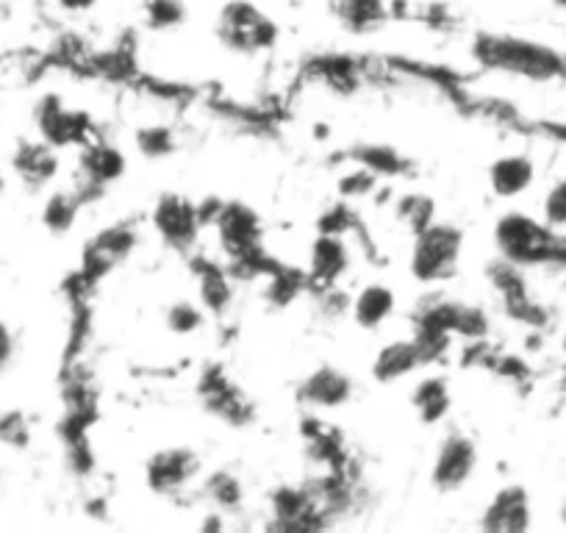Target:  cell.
I'll return each instance as SVG.
<instances>
[{
  "mask_svg": "<svg viewBox=\"0 0 566 533\" xmlns=\"http://www.w3.org/2000/svg\"><path fill=\"white\" fill-rule=\"evenodd\" d=\"M478 67L492 73L511 75V79L549 84L566 79V56L553 45L516 34H497V31H478L470 45Z\"/></svg>",
  "mask_w": 566,
  "mask_h": 533,
  "instance_id": "cell-1",
  "label": "cell"
},
{
  "mask_svg": "<svg viewBox=\"0 0 566 533\" xmlns=\"http://www.w3.org/2000/svg\"><path fill=\"white\" fill-rule=\"evenodd\" d=\"M464 253V231L450 222H437L413 233L408 270L419 284H442L453 279Z\"/></svg>",
  "mask_w": 566,
  "mask_h": 533,
  "instance_id": "cell-2",
  "label": "cell"
},
{
  "mask_svg": "<svg viewBox=\"0 0 566 533\" xmlns=\"http://www.w3.org/2000/svg\"><path fill=\"white\" fill-rule=\"evenodd\" d=\"M281 29L266 12H261L250 0H228L217 14V40L233 53L253 56V53L275 48Z\"/></svg>",
  "mask_w": 566,
  "mask_h": 533,
  "instance_id": "cell-3",
  "label": "cell"
},
{
  "mask_svg": "<svg viewBox=\"0 0 566 533\" xmlns=\"http://www.w3.org/2000/svg\"><path fill=\"white\" fill-rule=\"evenodd\" d=\"M478 470V445L464 431H453L442 439L431 464V483L437 492H459L472 481Z\"/></svg>",
  "mask_w": 566,
  "mask_h": 533,
  "instance_id": "cell-4",
  "label": "cell"
},
{
  "mask_svg": "<svg viewBox=\"0 0 566 533\" xmlns=\"http://www.w3.org/2000/svg\"><path fill=\"white\" fill-rule=\"evenodd\" d=\"M203 220H200L198 203L176 192H165L154 206V228L161 237V242L172 250L187 253L195 242Z\"/></svg>",
  "mask_w": 566,
  "mask_h": 533,
  "instance_id": "cell-5",
  "label": "cell"
},
{
  "mask_svg": "<svg viewBox=\"0 0 566 533\" xmlns=\"http://www.w3.org/2000/svg\"><path fill=\"white\" fill-rule=\"evenodd\" d=\"M211 226L220 233V242L233 259L253 253L261 248V217L242 200H226L220 203L217 215L211 217Z\"/></svg>",
  "mask_w": 566,
  "mask_h": 533,
  "instance_id": "cell-6",
  "label": "cell"
},
{
  "mask_svg": "<svg viewBox=\"0 0 566 533\" xmlns=\"http://www.w3.org/2000/svg\"><path fill=\"white\" fill-rule=\"evenodd\" d=\"M353 391H356V384H353L345 369L334 367V364H323V367L312 369L306 378H301L295 397L297 404L306 406V409L331 411L342 409L353 397Z\"/></svg>",
  "mask_w": 566,
  "mask_h": 533,
  "instance_id": "cell-7",
  "label": "cell"
},
{
  "mask_svg": "<svg viewBox=\"0 0 566 533\" xmlns=\"http://www.w3.org/2000/svg\"><path fill=\"white\" fill-rule=\"evenodd\" d=\"M200 472L198 453L187 448H165L145 464V483L156 494H176L187 489Z\"/></svg>",
  "mask_w": 566,
  "mask_h": 533,
  "instance_id": "cell-8",
  "label": "cell"
},
{
  "mask_svg": "<svg viewBox=\"0 0 566 533\" xmlns=\"http://www.w3.org/2000/svg\"><path fill=\"white\" fill-rule=\"evenodd\" d=\"M483 531L492 533H522L531 527V494L525 487H503L481 516Z\"/></svg>",
  "mask_w": 566,
  "mask_h": 533,
  "instance_id": "cell-9",
  "label": "cell"
},
{
  "mask_svg": "<svg viewBox=\"0 0 566 533\" xmlns=\"http://www.w3.org/2000/svg\"><path fill=\"white\" fill-rule=\"evenodd\" d=\"M428 362H433L431 351H428L417 336H413V339L389 342V345L380 347L378 356H375L373 378L378 380V384H395V380L417 373V369L424 367Z\"/></svg>",
  "mask_w": 566,
  "mask_h": 533,
  "instance_id": "cell-10",
  "label": "cell"
},
{
  "mask_svg": "<svg viewBox=\"0 0 566 533\" xmlns=\"http://www.w3.org/2000/svg\"><path fill=\"white\" fill-rule=\"evenodd\" d=\"M36 125L42 130V139L51 143L53 148H64V145L81 143L86 134V117L78 112L64 108V103L56 95L42 97L36 106Z\"/></svg>",
  "mask_w": 566,
  "mask_h": 533,
  "instance_id": "cell-11",
  "label": "cell"
},
{
  "mask_svg": "<svg viewBox=\"0 0 566 533\" xmlns=\"http://www.w3.org/2000/svg\"><path fill=\"white\" fill-rule=\"evenodd\" d=\"M350 266V250H347L345 237L336 233H317L308 253V275L314 284L334 290L336 281L347 273Z\"/></svg>",
  "mask_w": 566,
  "mask_h": 533,
  "instance_id": "cell-12",
  "label": "cell"
},
{
  "mask_svg": "<svg viewBox=\"0 0 566 533\" xmlns=\"http://www.w3.org/2000/svg\"><path fill=\"white\" fill-rule=\"evenodd\" d=\"M81 173H84V192H78L81 203H86V195H101L108 184L117 181L125 173V156L114 145H95L81 156Z\"/></svg>",
  "mask_w": 566,
  "mask_h": 533,
  "instance_id": "cell-13",
  "label": "cell"
},
{
  "mask_svg": "<svg viewBox=\"0 0 566 533\" xmlns=\"http://www.w3.org/2000/svg\"><path fill=\"white\" fill-rule=\"evenodd\" d=\"M14 173L20 176V181L31 189H42L56 178L59 173V156L56 148L51 143H20V148L14 150Z\"/></svg>",
  "mask_w": 566,
  "mask_h": 533,
  "instance_id": "cell-14",
  "label": "cell"
},
{
  "mask_svg": "<svg viewBox=\"0 0 566 533\" xmlns=\"http://www.w3.org/2000/svg\"><path fill=\"white\" fill-rule=\"evenodd\" d=\"M536 181V165L527 156H500L489 165V187L497 198H520Z\"/></svg>",
  "mask_w": 566,
  "mask_h": 533,
  "instance_id": "cell-15",
  "label": "cell"
},
{
  "mask_svg": "<svg viewBox=\"0 0 566 533\" xmlns=\"http://www.w3.org/2000/svg\"><path fill=\"white\" fill-rule=\"evenodd\" d=\"M334 18L345 31L364 36L389 23L391 3L389 0H334Z\"/></svg>",
  "mask_w": 566,
  "mask_h": 533,
  "instance_id": "cell-16",
  "label": "cell"
},
{
  "mask_svg": "<svg viewBox=\"0 0 566 533\" xmlns=\"http://www.w3.org/2000/svg\"><path fill=\"white\" fill-rule=\"evenodd\" d=\"M397 297L386 284H367L353 301L350 312L358 328L378 331L395 314Z\"/></svg>",
  "mask_w": 566,
  "mask_h": 533,
  "instance_id": "cell-17",
  "label": "cell"
},
{
  "mask_svg": "<svg viewBox=\"0 0 566 533\" xmlns=\"http://www.w3.org/2000/svg\"><path fill=\"white\" fill-rule=\"evenodd\" d=\"M411 406L424 426H437V422H442L444 417H448L450 406H453V395H450L448 380L439 378V375L419 380L411 391Z\"/></svg>",
  "mask_w": 566,
  "mask_h": 533,
  "instance_id": "cell-18",
  "label": "cell"
},
{
  "mask_svg": "<svg viewBox=\"0 0 566 533\" xmlns=\"http://www.w3.org/2000/svg\"><path fill=\"white\" fill-rule=\"evenodd\" d=\"M347 159H353L358 167H364V170L375 173L378 178H397L411 173V161H408L400 150L391 148V145H353V148L347 150Z\"/></svg>",
  "mask_w": 566,
  "mask_h": 533,
  "instance_id": "cell-19",
  "label": "cell"
},
{
  "mask_svg": "<svg viewBox=\"0 0 566 533\" xmlns=\"http://www.w3.org/2000/svg\"><path fill=\"white\" fill-rule=\"evenodd\" d=\"M198 286H200V306L209 309V312L222 314L233 301L231 281L222 270H217L214 264H200L198 266Z\"/></svg>",
  "mask_w": 566,
  "mask_h": 533,
  "instance_id": "cell-20",
  "label": "cell"
},
{
  "mask_svg": "<svg viewBox=\"0 0 566 533\" xmlns=\"http://www.w3.org/2000/svg\"><path fill=\"white\" fill-rule=\"evenodd\" d=\"M81 198L70 192H53L42 206V222L51 233H67L75 226L81 211Z\"/></svg>",
  "mask_w": 566,
  "mask_h": 533,
  "instance_id": "cell-21",
  "label": "cell"
},
{
  "mask_svg": "<svg viewBox=\"0 0 566 533\" xmlns=\"http://www.w3.org/2000/svg\"><path fill=\"white\" fill-rule=\"evenodd\" d=\"M203 494L211 500V505L220 511H233L242 505V481L233 472L220 470L206 481Z\"/></svg>",
  "mask_w": 566,
  "mask_h": 533,
  "instance_id": "cell-22",
  "label": "cell"
},
{
  "mask_svg": "<svg viewBox=\"0 0 566 533\" xmlns=\"http://www.w3.org/2000/svg\"><path fill=\"white\" fill-rule=\"evenodd\" d=\"M136 244V233L125 226H114L108 231H103L95 242V255L101 259V264H108V261H117L123 255H128Z\"/></svg>",
  "mask_w": 566,
  "mask_h": 533,
  "instance_id": "cell-23",
  "label": "cell"
},
{
  "mask_svg": "<svg viewBox=\"0 0 566 533\" xmlns=\"http://www.w3.org/2000/svg\"><path fill=\"white\" fill-rule=\"evenodd\" d=\"M433 211L437 209H433V200L428 198V195H406V198H400V203H397V217H400L413 233L431 226Z\"/></svg>",
  "mask_w": 566,
  "mask_h": 533,
  "instance_id": "cell-24",
  "label": "cell"
},
{
  "mask_svg": "<svg viewBox=\"0 0 566 533\" xmlns=\"http://www.w3.org/2000/svg\"><path fill=\"white\" fill-rule=\"evenodd\" d=\"M136 148L148 159H165L176 150V137L172 130L165 128V125H150V128L136 130Z\"/></svg>",
  "mask_w": 566,
  "mask_h": 533,
  "instance_id": "cell-25",
  "label": "cell"
},
{
  "mask_svg": "<svg viewBox=\"0 0 566 533\" xmlns=\"http://www.w3.org/2000/svg\"><path fill=\"white\" fill-rule=\"evenodd\" d=\"M203 323H206V314H203V306H198V303L181 301V303H172V306L167 309V328L178 336L195 334V331L203 328Z\"/></svg>",
  "mask_w": 566,
  "mask_h": 533,
  "instance_id": "cell-26",
  "label": "cell"
},
{
  "mask_svg": "<svg viewBox=\"0 0 566 533\" xmlns=\"http://www.w3.org/2000/svg\"><path fill=\"white\" fill-rule=\"evenodd\" d=\"M542 220L555 231H566V178L555 181L549 192L544 195Z\"/></svg>",
  "mask_w": 566,
  "mask_h": 533,
  "instance_id": "cell-27",
  "label": "cell"
},
{
  "mask_svg": "<svg viewBox=\"0 0 566 533\" xmlns=\"http://www.w3.org/2000/svg\"><path fill=\"white\" fill-rule=\"evenodd\" d=\"M148 20L154 29H172V25H181V0H148Z\"/></svg>",
  "mask_w": 566,
  "mask_h": 533,
  "instance_id": "cell-28",
  "label": "cell"
},
{
  "mask_svg": "<svg viewBox=\"0 0 566 533\" xmlns=\"http://www.w3.org/2000/svg\"><path fill=\"white\" fill-rule=\"evenodd\" d=\"M31 439L29 422L20 411H9V415L0 417V442L9 445V448H25Z\"/></svg>",
  "mask_w": 566,
  "mask_h": 533,
  "instance_id": "cell-29",
  "label": "cell"
},
{
  "mask_svg": "<svg viewBox=\"0 0 566 533\" xmlns=\"http://www.w3.org/2000/svg\"><path fill=\"white\" fill-rule=\"evenodd\" d=\"M375 181H378V176H375V173H369V170H364V167H358L356 173H347V176H342L339 195L345 200L367 198V195L375 189Z\"/></svg>",
  "mask_w": 566,
  "mask_h": 533,
  "instance_id": "cell-30",
  "label": "cell"
},
{
  "mask_svg": "<svg viewBox=\"0 0 566 533\" xmlns=\"http://www.w3.org/2000/svg\"><path fill=\"white\" fill-rule=\"evenodd\" d=\"M319 233H336V237H345L353 228V211L347 209V203H336L325 211L317 220Z\"/></svg>",
  "mask_w": 566,
  "mask_h": 533,
  "instance_id": "cell-31",
  "label": "cell"
},
{
  "mask_svg": "<svg viewBox=\"0 0 566 533\" xmlns=\"http://www.w3.org/2000/svg\"><path fill=\"white\" fill-rule=\"evenodd\" d=\"M14 358H18V336H14L12 325L0 317V375L12 367Z\"/></svg>",
  "mask_w": 566,
  "mask_h": 533,
  "instance_id": "cell-32",
  "label": "cell"
},
{
  "mask_svg": "<svg viewBox=\"0 0 566 533\" xmlns=\"http://www.w3.org/2000/svg\"><path fill=\"white\" fill-rule=\"evenodd\" d=\"M56 7L64 9L70 14H84L90 9L97 7V0H56Z\"/></svg>",
  "mask_w": 566,
  "mask_h": 533,
  "instance_id": "cell-33",
  "label": "cell"
},
{
  "mask_svg": "<svg viewBox=\"0 0 566 533\" xmlns=\"http://www.w3.org/2000/svg\"><path fill=\"white\" fill-rule=\"evenodd\" d=\"M549 3H553V7H558V9H564V12H566V0H549Z\"/></svg>",
  "mask_w": 566,
  "mask_h": 533,
  "instance_id": "cell-34",
  "label": "cell"
},
{
  "mask_svg": "<svg viewBox=\"0 0 566 533\" xmlns=\"http://www.w3.org/2000/svg\"><path fill=\"white\" fill-rule=\"evenodd\" d=\"M3 189H7V178H3V173H0V195H3Z\"/></svg>",
  "mask_w": 566,
  "mask_h": 533,
  "instance_id": "cell-35",
  "label": "cell"
},
{
  "mask_svg": "<svg viewBox=\"0 0 566 533\" xmlns=\"http://www.w3.org/2000/svg\"><path fill=\"white\" fill-rule=\"evenodd\" d=\"M564 520H566V509H564Z\"/></svg>",
  "mask_w": 566,
  "mask_h": 533,
  "instance_id": "cell-36",
  "label": "cell"
},
{
  "mask_svg": "<svg viewBox=\"0 0 566 533\" xmlns=\"http://www.w3.org/2000/svg\"><path fill=\"white\" fill-rule=\"evenodd\" d=\"M564 347H566V342H564Z\"/></svg>",
  "mask_w": 566,
  "mask_h": 533,
  "instance_id": "cell-37",
  "label": "cell"
}]
</instances>
